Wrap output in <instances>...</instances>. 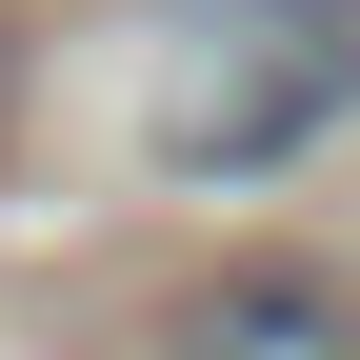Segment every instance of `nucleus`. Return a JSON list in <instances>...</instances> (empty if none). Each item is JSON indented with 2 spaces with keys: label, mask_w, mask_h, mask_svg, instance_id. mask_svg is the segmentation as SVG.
<instances>
[{
  "label": "nucleus",
  "mask_w": 360,
  "mask_h": 360,
  "mask_svg": "<svg viewBox=\"0 0 360 360\" xmlns=\"http://www.w3.org/2000/svg\"><path fill=\"white\" fill-rule=\"evenodd\" d=\"M360 120V0H160V160L180 180H281Z\"/></svg>",
  "instance_id": "nucleus-1"
},
{
  "label": "nucleus",
  "mask_w": 360,
  "mask_h": 360,
  "mask_svg": "<svg viewBox=\"0 0 360 360\" xmlns=\"http://www.w3.org/2000/svg\"><path fill=\"white\" fill-rule=\"evenodd\" d=\"M180 360H360V281L340 260H220Z\"/></svg>",
  "instance_id": "nucleus-2"
},
{
  "label": "nucleus",
  "mask_w": 360,
  "mask_h": 360,
  "mask_svg": "<svg viewBox=\"0 0 360 360\" xmlns=\"http://www.w3.org/2000/svg\"><path fill=\"white\" fill-rule=\"evenodd\" d=\"M0 141H20V40H0Z\"/></svg>",
  "instance_id": "nucleus-3"
}]
</instances>
